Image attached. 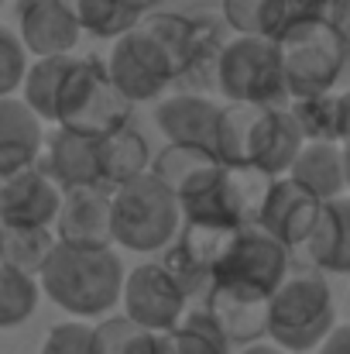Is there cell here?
Listing matches in <instances>:
<instances>
[{
	"mask_svg": "<svg viewBox=\"0 0 350 354\" xmlns=\"http://www.w3.org/2000/svg\"><path fill=\"white\" fill-rule=\"evenodd\" d=\"M340 145H350V90L340 93Z\"/></svg>",
	"mask_w": 350,
	"mask_h": 354,
	"instance_id": "obj_37",
	"label": "cell"
},
{
	"mask_svg": "<svg viewBox=\"0 0 350 354\" xmlns=\"http://www.w3.org/2000/svg\"><path fill=\"white\" fill-rule=\"evenodd\" d=\"M120 306L124 317L134 320L141 330L172 334L189 313V296L162 261H144L127 272Z\"/></svg>",
	"mask_w": 350,
	"mask_h": 354,
	"instance_id": "obj_8",
	"label": "cell"
},
{
	"mask_svg": "<svg viewBox=\"0 0 350 354\" xmlns=\"http://www.w3.org/2000/svg\"><path fill=\"white\" fill-rule=\"evenodd\" d=\"M172 341L179 354H231L227 334L206 310H189L186 320L172 330Z\"/></svg>",
	"mask_w": 350,
	"mask_h": 354,
	"instance_id": "obj_30",
	"label": "cell"
},
{
	"mask_svg": "<svg viewBox=\"0 0 350 354\" xmlns=\"http://www.w3.org/2000/svg\"><path fill=\"white\" fill-rule=\"evenodd\" d=\"M0 7H3V0H0Z\"/></svg>",
	"mask_w": 350,
	"mask_h": 354,
	"instance_id": "obj_42",
	"label": "cell"
},
{
	"mask_svg": "<svg viewBox=\"0 0 350 354\" xmlns=\"http://www.w3.org/2000/svg\"><path fill=\"white\" fill-rule=\"evenodd\" d=\"M45 131L41 118L17 97L0 100V176H14L31 169L45 155Z\"/></svg>",
	"mask_w": 350,
	"mask_h": 354,
	"instance_id": "obj_18",
	"label": "cell"
},
{
	"mask_svg": "<svg viewBox=\"0 0 350 354\" xmlns=\"http://www.w3.org/2000/svg\"><path fill=\"white\" fill-rule=\"evenodd\" d=\"M285 279H289V248L254 224V227L237 231L213 282L237 286V289H247V292L271 299Z\"/></svg>",
	"mask_w": 350,
	"mask_h": 354,
	"instance_id": "obj_9",
	"label": "cell"
},
{
	"mask_svg": "<svg viewBox=\"0 0 350 354\" xmlns=\"http://www.w3.org/2000/svg\"><path fill=\"white\" fill-rule=\"evenodd\" d=\"M0 244H3V224H0Z\"/></svg>",
	"mask_w": 350,
	"mask_h": 354,
	"instance_id": "obj_41",
	"label": "cell"
},
{
	"mask_svg": "<svg viewBox=\"0 0 350 354\" xmlns=\"http://www.w3.org/2000/svg\"><path fill=\"white\" fill-rule=\"evenodd\" d=\"M31 62H28V48L21 41V35H14L10 28L0 24V100L14 97V90L24 86Z\"/></svg>",
	"mask_w": 350,
	"mask_h": 354,
	"instance_id": "obj_31",
	"label": "cell"
},
{
	"mask_svg": "<svg viewBox=\"0 0 350 354\" xmlns=\"http://www.w3.org/2000/svg\"><path fill=\"white\" fill-rule=\"evenodd\" d=\"M289 176L299 186H306L313 196H320L323 203H333L347 189V179H344V148L340 145H327V141H306V148L295 158V165H292Z\"/></svg>",
	"mask_w": 350,
	"mask_h": 354,
	"instance_id": "obj_22",
	"label": "cell"
},
{
	"mask_svg": "<svg viewBox=\"0 0 350 354\" xmlns=\"http://www.w3.org/2000/svg\"><path fill=\"white\" fill-rule=\"evenodd\" d=\"M306 254L337 275H350V196L323 203L320 224L306 241Z\"/></svg>",
	"mask_w": 350,
	"mask_h": 354,
	"instance_id": "obj_21",
	"label": "cell"
},
{
	"mask_svg": "<svg viewBox=\"0 0 350 354\" xmlns=\"http://www.w3.org/2000/svg\"><path fill=\"white\" fill-rule=\"evenodd\" d=\"M224 21L244 38H264L268 31V0H224Z\"/></svg>",
	"mask_w": 350,
	"mask_h": 354,
	"instance_id": "obj_33",
	"label": "cell"
},
{
	"mask_svg": "<svg viewBox=\"0 0 350 354\" xmlns=\"http://www.w3.org/2000/svg\"><path fill=\"white\" fill-rule=\"evenodd\" d=\"M275 45L292 100L330 93L350 55V41L333 21H302L289 28Z\"/></svg>",
	"mask_w": 350,
	"mask_h": 354,
	"instance_id": "obj_4",
	"label": "cell"
},
{
	"mask_svg": "<svg viewBox=\"0 0 350 354\" xmlns=\"http://www.w3.org/2000/svg\"><path fill=\"white\" fill-rule=\"evenodd\" d=\"M38 279L0 261V330L21 327L38 310Z\"/></svg>",
	"mask_w": 350,
	"mask_h": 354,
	"instance_id": "obj_27",
	"label": "cell"
},
{
	"mask_svg": "<svg viewBox=\"0 0 350 354\" xmlns=\"http://www.w3.org/2000/svg\"><path fill=\"white\" fill-rule=\"evenodd\" d=\"M337 310L333 292L323 275L295 272L289 275L268 306V337L275 348L289 354L320 351V344L333 334Z\"/></svg>",
	"mask_w": 350,
	"mask_h": 354,
	"instance_id": "obj_3",
	"label": "cell"
},
{
	"mask_svg": "<svg viewBox=\"0 0 350 354\" xmlns=\"http://www.w3.org/2000/svg\"><path fill=\"white\" fill-rule=\"evenodd\" d=\"M151 148L137 127H124L100 141V183L107 189H120L151 172Z\"/></svg>",
	"mask_w": 350,
	"mask_h": 354,
	"instance_id": "obj_20",
	"label": "cell"
},
{
	"mask_svg": "<svg viewBox=\"0 0 350 354\" xmlns=\"http://www.w3.org/2000/svg\"><path fill=\"white\" fill-rule=\"evenodd\" d=\"M62 189L41 172V165L0 176V224L3 227H55L62 210Z\"/></svg>",
	"mask_w": 350,
	"mask_h": 354,
	"instance_id": "obj_12",
	"label": "cell"
},
{
	"mask_svg": "<svg viewBox=\"0 0 350 354\" xmlns=\"http://www.w3.org/2000/svg\"><path fill=\"white\" fill-rule=\"evenodd\" d=\"M137 324L127 320L124 313L120 317H104L97 327H93V351L97 354H127L130 351V341L137 337Z\"/></svg>",
	"mask_w": 350,
	"mask_h": 354,
	"instance_id": "obj_34",
	"label": "cell"
},
{
	"mask_svg": "<svg viewBox=\"0 0 350 354\" xmlns=\"http://www.w3.org/2000/svg\"><path fill=\"white\" fill-rule=\"evenodd\" d=\"M62 131L104 141L117 131L130 127V104L117 93L107 76V62L100 59H76V66L66 76L62 97H59V118Z\"/></svg>",
	"mask_w": 350,
	"mask_h": 354,
	"instance_id": "obj_5",
	"label": "cell"
},
{
	"mask_svg": "<svg viewBox=\"0 0 350 354\" xmlns=\"http://www.w3.org/2000/svg\"><path fill=\"white\" fill-rule=\"evenodd\" d=\"M124 282L127 272L114 248L86 251V248L59 244L38 275L41 292L76 320L107 317L124 296Z\"/></svg>",
	"mask_w": 350,
	"mask_h": 354,
	"instance_id": "obj_2",
	"label": "cell"
},
{
	"mask_svg": "<svg viewBox=\"0 0 350 354\" xmlns=\"http://www.w3.org/2000/svg\"><path fill=\"white\" fill-rule=\"evenodd\" d=\"M41 354H97L93 351V327L83 320H66L55 324L45 334Z\"/></svg>",
	"mask_w": 350,
	"mask_h": 354,
	"instance_id": "obj_32",
	"label": "cell"
},
{
	"mask_svg": "<svg viewBox=\"0 0 350 354\" xmlns=\"http://www.w3.org/2000/svg\"><path fill=\"white\" fill-rule=\"evenodd\" d=\"M210 165H220L210 151L189 148V145H168V148H162V151L155 155L151 176H155L158 183H165L172 193H179L196 172H203V169H210Z\"/></svg>",
	"mask_w": 350,
	"mask_h": 354,
	"instance_id": "obj_28",
	"label": "cell"
},
{
	"mask_svg": "<svg viewBox=\"0 0 350 354\" xmlns=\"http://www.w3.org/2000/svg\"><path fill=\"white\" fill-rule=\"evenodd\" d=\"M38 165L62 193L104 186L100 183V141L62 131V127L45 141V155Z\"/></svg>",
	"mask_w": 350,
	"mask_h": 354,
	"instance_id": "obj_16",
	"label": "cell"
},
{
	"mask_svg": "<svg viewBox=\"0 0 350 354\" xmlns=\"http://www.w3.org/2000/svg\"><path fill=\"white\" fill-rule=\"evenodd\" d=\"M289 111L295 114L306 141L340 145V97H333V93L306 97V100H295Z\"/></svg>",
	"mask_w": 350,
	"mask_h": 354,
	"instance_id": "obj_29",
	"label": "cell"
},
{
	"mask_svg": "<svg viewBox=\"0 0 350 354\" xmlns=\"http://www.w3.org/2000/svg\"><path fill=\"white\" fill-rule=\"evenodd\" d=\"M134 10H141V14H148V7H155V3H162V0H127Z\"/></svg>",
	"mask_w": 350,
	"mask_h": 354,
	"instance_id": "obj_39",
	"label": "cell"
},
{
	"mask_svg": "<svg viewBox=\"0 0 350 354\" xmlns=\"http://www.w3.org/2000/svg\"><path fill=\"white\" fill-rule=\"evenodd\" d=\"M316 354H350V324H337Z\"/></svg>",
	"mask_w": 350,
	"mask_h": 354,
	"instance_id": "obj_35",
	"label": "cell"
},
{
	"mask_svg": "<svg viewBox=\"0 0 350 354\" xmlns=\"http://www.w3.org/2000/svg\"><path fill=\"white\" fill-rule=\"evenodd\" d=\"M217 86L231 104L247 107H282L289 97L278 45L271 38L237 35L224 45L217 59Z\"/></svg>",
	"mask_w": 350,
	"mask_h": 354,
	"instance_id": "obj_7",
	"label": "cell"
},
{
	"mask_svg": "<svg viewBox=\"0 0 350 354\" xmlns=\"http://www.w3.org/2000/svg\"><path fill=\"white\" fill-rule=\"evenodd\" d=\"M264 107H247V104H227L220 111L217 124V145L213 155L227 169H254V134L261 124Z\"/></svg>",
	"mask_w": 350,
	"mask_h": 354,
	"instance_id": "obj_23",
	"label": "cell"
},
{
	"mask_svg": "<svg viewBox=\"0 0 350 354\" xmlns=\"http://www.w3.org/2000/svg\"><path fill=\"white\" fill-rule=\"evenodd\" d=\"M344 148V179H347V189H350V145H340Z\"/></svg>",
	"mask_w": 350,
	"mask_h": 354,
	"instance_id": "obj_40",
	"label": "cell"
},
{
	"mask_svg": "<svg viewBox=\"0 0 350 354\" xmlns=\"http://www.w3.org/2000/svg\"><path fill=\"white\" fill-rule=\"evenodd\" d=\"M72 10L79 17V28L93 38H120L130 28H137V21L144 17L141 10H134L127 0H72Z\"/></svg>",
	"mask_w": 350,
	"mask_h": 354,
	"instance_id": "obj_26",
	"label": "cell"
},
{
	"mask_svg": "<svg viewBox=\"0 0 350 354\" xmlns=\"http://www.w3.org/2000/svg\"><path fill=\"white\" fill-rule=\"evenodd\" d=\"M268 306H271L268 296L213 282L203 310L217 320V327L227 334L231 344L251 348V344H261V337H268Z\"/></svg>",
	"mask_w": 350,
	"mask_h": 354,
	"instance_id": "obj_17",
	"label": "cell"
},
{
	"mask_svg": "<svg viewBox=\"0 0 350 354\" xmlns=\"http://www.w3.org/2000/svg\"><path fill=\"white\" fill-rule=\"evenodd\" d=\"M306 148V134L289 107H264L257 134H254V169L282 179L292 172L295 158Z\"/></svg>",
	"mask_w": 350,
	"mask_h": 354,
	"instance_id": "obj_19",
	"label": "cell"
},
{
	"mask_svg": "<svg viewBox=\"0 0 350 354\" xmlns=\"http://www.w3.org/2000/svg\"><path fill=\"white\" fill-rule=\"evenodd\" d=\"M21 41L35 59L72 55L79 45V17L66 0H24L21 3Z\"/></svg>",
	"mask_w": 350,
	"mask_h": 354,
	"instance_id": "obj_14",
	"label": "cell"
},
{
	"mask_svg": "<svg viewBox=\"0 0 350 354\" xmlns=\"http://www.w3.org/2000/svg\"><path fill=\"white\" fill-rule=\"evenodd\" d=\"M337 28H340V35L350 41V0H337V7H333V17H330Z\"/></svg>",
	"mask_w": 350,
	"mask_h": 354,
	"instance_id": "obj_36",
	"label": "cell"
},
{
	"mask_svg": "<svg viewBox=\"0 0 350 354\" xmlns=\"http://www.w3.org/2000/svg\"><path fill=\"white\" fill-rule=\"evenodd\" d=\"M200 24L179 14H144L107 55V76L127 104L155 100L168 83L200 66Z\"/></svg>",
	"mask_w": 350,
	"mask_h": 354,
	"instance_id": "obj_1",
	"label": "cell"
},
{
	"mask_svg": "<svg viewBox=\"0 0 350 354\" xmlns=\"http://www.w3.org/2000/svg\"><path fill=\"white\" fill-rule=\"evenodd\" d=\"M182 231L179 196L151 172L114 189V244L127 251H162Z\"/></svg>",
	"mask_w": 350,
	"mask_h": 354,
	"instance_id": "obj_6",
	"label": "cell"
},
{
	"mask_svg": "<svg viewBox=\"0 0 350 354\" xmlns=\"http://www.w3.org/2000/svg\"><path fill=\"white\" fill-rule=\"evenodd\" d=\"M76 66V55H59V59H35L28 76H24V104L38 114L41 120L59 118V97H62V86H66V76L69 69Z\"/></svg>",
	"mask_w": 350,
	"mask_h": 354,
	"instance_id": "obj_24",
	"label": "cell"
},
{
	"mask_svg": "<svg viewBox=\"0 0 350 354\" xmlns=\"http://www.w3.org/2000/svg\"><path fill=\"white\" fill-rule=\"evenodd\" d=\"M323 214V200L313 196L306 186H299L292 176H282L271 183L257 227L268 231L275 241H282L285 248H306V241L313 237L316 224Z\"/></svg>",
	"mask_w": 350,
	"mask_h": 354,
	"instance_id": "obj_13",
	"label": "cell"
},
{
	"mask_svg": "<svg viewBox=\"0 0 350 354\" xmlns=\"http://www.w3.org/2000/svg\"><path fill=\"white\" fill-rule=\"evenodd\" d=\"M55 248H59V237L52 234V227H3L0 261L38 279Z\"/></svg>",
	"mask_w": 350,
	"mask_h": 354,
	"instance_id": "obj_25",
	"label": "cell"
},
{
	"mask_svg": "<svg viewBox=\"0 0 350 354\" xmlns=\"http://www.w3.org/2000/svg\"><path fill=\"white\" fill-rule=\"evenodd\" d=\"M240 354H289V351H282V348H275V344H251V348H244Z\"/></svg>",
	"mask_w": 350,
	"mask_h": 354,
	"instance_id": "obj_38",
	"label": "cell"
},
{
	"mask_svg": "<svg viewBox=\"0 0 350 354\" xmlns=\"http://www.w3.org/2000/svg\"><path fill=\"white\" fill-rule=\"evenodd\" d=\"M55 237L59 244L86 248V251L114 248V189L90 186V189L66 193L55 221Z\"/></svg>",
	"mask_w": 350,
	"mask_h": 354,
	"instance_id": "obj_11",
	"label": "cell"
},
{
	"mask_svg": "<svg viewBox=\"0 0 350 354\" xmlns=\"http://www.w3.org/2000/svg\"><path fill=\"white\" fill-rule=\"evenodd\" d=\"M240 227H220V224H186L179 231V244L168 251V258L162 261L179 286L186 289V296L200 292V289H213V279L231 251L233 237Z\"/></svg>",
	"mask_w": 350,
	"mask_h": 354,
	"instance_id": "obj_10",
	"label": "cell"
},
{
	"mask_svg": "<svg viewBox=\"0 0 350 354\" xmlns=\"http://www.w3.org/2000/svg\"><path fill=\"white\" fill-rule=\"evenodd\" d=\"M220 111L224 107H217V100H210L203 93H175L158 104L155 124L168 138V145H189V148H203L213 155Z\"/></svg>",
	"mask_w": 350,
	"mask_h": 354,
	"instance_id": "obj_15",
	"label": "cell"
}]
</instances>
